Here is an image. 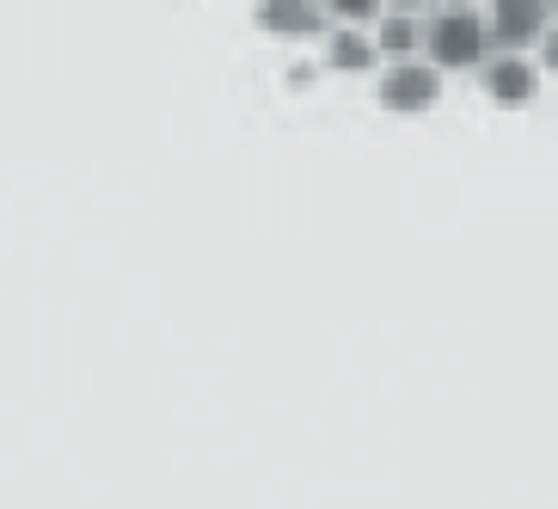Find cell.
Wrapping results in <instances>:
<instances>
[{"label": "cell", "mask_w": 558, "mask_h": 509, "mask_svg": "<svg viewBox=\"0 0 558 509\" xmlns=\"http://www.w3.org/2000/svg\"><path fill=\"white\" fill-rule=\"evenodd\" d=\"M375 99L380 111H429V105L442 99V68L429 62V56H399V62H380L375 68Z\"/></svg>", "instance_id": "obj_2"}, {"label": "cell", "mask_w": 558, "mask_h": 509, "mask_svg": "<svg viewBox=\"0 0 558 509\" xmlns=\"http://www.w3.org/2000/svg\"><path fill=\"white\" fill-rule=\"evenodd\" d=\"M553 19H558V0H553Z\"/></svg>", "instance_id": "obj_12"}, {"label": "cell", "mask_w": 558, "mask_h": 509, "mask_svg": "<svg viewBox=\"0 0 558 509\" xmlns=\"http://www.w3.org/2000/svg\"><path fill=\"white\" fill-rule=\"evenodd\" d=\"M541 62H534V50H492L485 56V68H478V93L497 105V111H522V105L541 99Z\"/></svg>", "instance_id": "obj_3"}, {"label": "cell", "mask_w": 558, "mask_h": 509, "mask_svg": "<svg viewBox=\"0 0 558 509\" xmlns=\"http://www.w3.org/2000/svg\"><path fill=\"white\" fill-rule=\"evenodd\" d=\"M380 13H387V0H326V19H331V25H362V32H368Z\"/></svg>", "instance_id": "obj_8"}, {"label": "cell", "mask_w": 558, "mask_h": 509, "mask_svg": "<svg viewBox=\"0 0 558 509\" xmlns=\"http://www.w3.org/2000/svg\"><path fill=\"white\" fill-rule=\"evenodd\" d=\"M424 56L442 74H478L492 56V32H485V7H436L424 19Z\"/></svg>", "instance_id": "obj_1"}, {"label": "cell", "mask_w": 558, "mask_h": 509, "mask_svg": "<svg viewBox=\"0 0 558 509\" xmlns=\"http://www.w3.org/2000/svg\"><path fill=\"white\" fill-rule=\"evenodd\" d=\"M534 62H541L546 81H558V19H553V32H546L541 44H534Z\"/></svg>", "instance_id": "obj_9"}, {"label": "cell", "mask_w": 558, "mask_h": 509, "mask_svg": "<svg viewBox=\"0 0 558 509\" xmlns=\"http://www.w3.org/2000/svg\"><path fill=\"white\" fill-rule=\"evenodd\" d=\"M442 7H485V0H442Z\"/></svg>", "instance_id": "obj_11"}, {"label": "cell", "mask_w": 558, "mask_h": 509, "mask_svg": "<svg viewBox=\"0 0 558 509\" xmlns=\"http://www.w3.org/2000/svg\"><path fill=\"white\" fill-rule=\"evenodd\" d=\"M387 7H399V13H436L442 0H387Z\"/></svg>", "instance_id": "obj_10"}, {"label": "cell", "mask_w": 558, "mask_h": 509, "mask_svg": "<svg viewBox=\"0 0 558 509\" xmlns=\"http://www.w3.org/2000/svg\"><path fill=\"white\" fill-rule=\"evenodd\" d=\"M424 19H429V13H399V7H387V13L368 25V32H375L380 62H399V56H424Z\"/></svg>", "instance_id": "obj_7"}, {"label": "cell", "mask_w": 558, "mask_h": 509, "mask_svg": "<svg viewBox=\"0 0 558 509\" xmlns=\"http://www.w3.org/2000/svg\"><path fill=\"white\" fill-rule=\"evenodd\" d=\"M252 25L264 37H282V44H307V37H326V0H252Z\"/></svg>", "instance_id": "obj_5"}, {"label": "cell", "mask_w": 558, "mask_h": 509, "mask_svg": "<svg viewBox=\"0 0 558 509\" xmlns=\"http://www.w3.org/2000/svg\"><path fill=\"white\" fill-rule=\"evenodd\" d=\"M492 50H534L553 32V0H485Z\"/></svg>", "instance_id": "obj_4"}, {"label": "cell", "mask_w": 558, "mask_h": 509, "mask_svg": "<svg viewBox=\"0 0 558 509\" xmlns=\"http://www.w3.org/2000/svg\"><path fill=\"white\" fill-rule=\"evenodd\" d=\"M319 62L331 74H375L380 68V50H375V32H362V25H331L319 37Z\"/></svg>", "instance_id": "obj_6"}]
</instances>
